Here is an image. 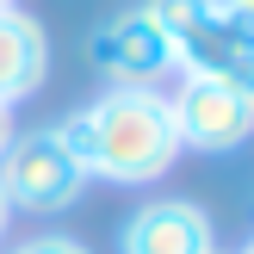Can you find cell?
<instances>
[{
    "label": "cell",
    "instance_id": "11",
    "mask_svg": "<svg viewBox=\"0 0 254 254\" xmlns=\"http://www.w3.org/2000/svg\"><path fill=\"white\" fill-rule=\"evenodd\" d=\"M0 6H19V0H0Z\"/></svg>",
    "mask_w": 254,
    "mask_h": 254
},
{
    "label": "cell",
    "instance_id": "7",
    "mask_svg": "<svg viewBox=\"0 0 254 254\" xmlns=\"http://www.w3.org/2000/svg\"><path fill=\"white\" fill-rule=\"evenodd\" d=\"M50 74V31L25 6H0V106H19Z\"/></svg>",
    "mask_w": 254,
    "mask_h": 254
},
{
    "label": "cell",
    "instance_id": "9",
    "mask_svg": "<svg viewBox=\"0 0 254 254\" xmlns=\"http://www.w3.org/2000/svg\"><path fill=\"white\" fill-rule=\"evenodd\" d=\"M6 143H12V112L0 106V155H6Z\"/></svg>",
    "mask_w": 254,
    "mask_h": 254
},
{
    "label": "cell",
    "instance_id": "12",
    "mask_svg": "<svg viewBox=\"0 0 254 254\" xmlns=\"http://www.w3.org/2000/svg\"><path fill=\"white\" fill-rule=\"evenodd\" d=\"M242 254H254V242H248V248H242Z\"/></svg>",
    "mask_w": 254,
    "mask_h": 254
},
{
    "label": "cell",
    "instance_id": "8",
    "mask_svg": "<svg viewBox=\"0 0 254 254\" xmlns=\"http://www.w3.org/2000/svg\"><path fill=\"white\" fill-rule=\"evenodd\" d=\"M12 254H93V248L74 242V236H31V242H19Z\"/></svg>",
    "mask_w": 254,
    "mask_h": 254
},
{
    "label": "cell",
    "instance_id": "2",
    "mask_svg": "<svg viewBox=\"0 0 254 254\" xmlns=\"http://www.w3.org/2000/svg\"><path fill=\"white\" fill-rule=\"evenodd\" d=\"M168 31L180 74H205L254 99V0H143Z\"/></svg>",
    "mask_w": 254,
    "mask_h": 254
},
{
    "label": "cell",
    "instance_id": "1",
    "mask_svg": "<svg viewBox=\"0 0 254 254\" xmlns=\"http://www.w3.org/2000/svg\"><path fill=\"white\" fill-rule=\"evenodd\" d=\"M50 130L87 180L112 186H149L180 161V130L161 87H106L93 106L68 112Z\"/></svg>",
    "mask_w": 254,
    "mask_h": 254
},
{
    "label": "cell",
    "instance_id": "10",
    "mask_svg": "<svg viewBox=\"0 0 254 254\" xmlns=\"http://www.w3.org/2000/svg\"><path fill=\"white\" fill-rule=\"evenodd\" d=\"M6 223H12V205H6V192H0V242H6Z\"/></svg>",
    "mask_w": 254,
    "mask_h": 254
},
{
    "label": "cell",
    "instance_id": "6",
    "mask_svg": "<svg viewBox=\"0 0 254 254\" xmlns=\"http://www.w3.org/2000/svg\"><path fill=\"white\" fill-rule=\"evenodd\" d=\"M118 254H217L211 211L192 198H149L124 217Z\"/></svg>",
    "mask_w": 254,
    "mask_h": 254
},
{
    "label": "cell",
    "instance_id": "5",
    "mask_svg": "<svg viewBox=\"0 0 254 254\" xmlns=\"http://www.w3.org/2000/svg\"><path fill=\"white\" fill-rule=\"evenodd\" d=\"M87 56H93V68L106 74L112 87H155L161 74L180 68V62H174L168 31H161V25L149 19L143 6L99 19V25H93V37H87Z\"/></svg>",
    "mask_w": 254,
    "mask_h": 254
},
{
    "label": "cell",
    "instance_id": "4",
    "mask_svg": "<svg viewBox=\"0 0 254 254\" xmlns=\"http://www.w3.org/2000/svg\"><path fill=\"white\" fill-rule=\"evenodd\" d=\"M174 106V130H180V149H198V155H236V149L254 136V99L236 93L223 81H205V74H186L168 93Z\"/></svg>",
    "mask_w": 254,
    "mask_h": 254
},
{
    "label": "cell",
    "instance_id": "3",
    "mask_svg": "<svg viewBox=\"0 0 254 254\" xmlns=\"http://www.w3.org/2000/svg\"><path fill=\"white\" fill-rule=\"evenodd\" d=\"M0 192L12 211H31V217H56L74 198L87 192V174L74 168V155L56 143V130H25L6 143L0 155Z\"/></svg>",
    "mask_w": 254,
    "mask_h": 254
}]
</instances>
